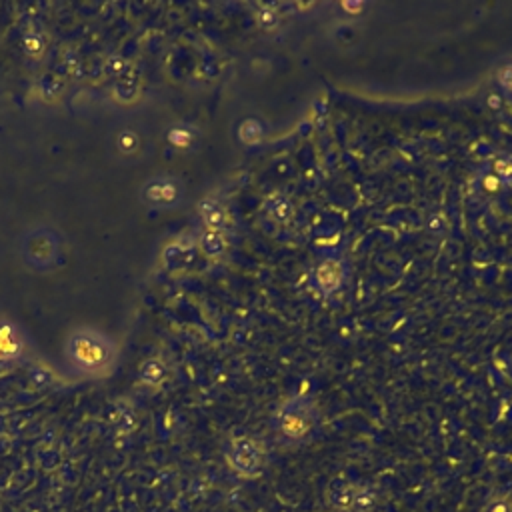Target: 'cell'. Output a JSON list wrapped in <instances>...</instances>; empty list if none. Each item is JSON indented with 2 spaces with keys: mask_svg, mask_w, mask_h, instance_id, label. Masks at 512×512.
Instances as JSON below:
<instances>
[{
  "mask_svg": "<svg viewBox=\"0 0 512 512\" xmlns=\"http://www.w3.org/2000/svg\"><path fill=\"white\" fill-rule=\"evenodd\" d=\"M66 355L78 373L86 376L109 374L114 364L112 344L104 336L88 330H82L70 336V341L66 344Z\"/></svg>",
  "mask_w": 512,
  "mask_h": 512,
  "instance_id": "obj_1",
  "label": "cell"
},
{
  "mask_svg": "<svg viewBox=\"0 0 512 512\" xmlns=\"http://www.w3.org/2000/svg\"><path fill=\"white\" fill-rule=\"evenodd\" d=\"M277 433L288 442L309 440L318 428V410L311 398L296 396L280 406L277 414Z\"/></svg>",
  "mask_w": 512,
  "mask_h": 512,
  "instance_id": "obj_2",
  "label": "cell"
},
{
  "mask_svg": "<svg viewBox=\"0 0 512 512\" xmlns=\"http://www.w3.org/2000/svg\"><path fill=\"white\" fill-rule=\"evenodd\" d=\"M226 458L234 472L245 479H252L261 474L266 465V452H264L263 444L249 436L234 438L226 450Z\"/></svg>",
  "mask_w": 512,
  "mask_h": 512,
  "instance_id": "obj_3",
  "label": "cell"
},
{
  "mask_svg": "<svg viewBox=\"0 0 512 512\" xmlns=\"http://www.w3.org/2000/svg\"><path fill=\"white\" fill-rule=\"evenodd\" d=\"M330 498L341 512H371L376 495L364 484L346 482V484L339 486Z\"/></svg>",
  "mask_w": 512,
  "mask_h": 512,
  "instance_id": "obj_4",
  "label": "cell"
},
{
  "mask_svg": "<svg viewBox=\"0 0 512 512\" xmlns=\"http://www.w3.org/2000/svg\"><path fill=\"white\" fill-rule=\"evenodd\" d=\"M314 282L326 295L341 290L344 282V264L336 258H328L325 263H320L314 270Z\"/></svg>",
  "mask_w": 512,
  "mask_h": 512,
  "instance_id": "obj_5",
  "label": "cell"
},
{
  "mask_svg": "<svg viewBox=\"0 0 512 512\" xmlns=\"http://www.w3.org/2000/svg\"><path fill=\"white\" fill-rule=\"evenodd\" d=\"M264 210H266V215L272 218L274 222H279V224H284V222H290L293 217H295V206H293V202L288 201V196H284V194H270L266 202H264Z\"/></svg>",
  "mask_w": 512,
  "mask_h": 512,
  "instance_id": "obj_6",
  "label": "cell"
},
{
  "mask_svg": "<svg viewBox=\"0 0 512 512\" xmlns=\"http://www.w3.org/2000/svg\"><path fill=\"white\" fill-rule=\"evenodd\" d=\"M199 210H201V217L204 220V224L210 228V231H220L226 222V212L222 208V204L212 199H206L199 204Z\"/></svg>",
  "mask_w": 512,
  "mask_h": 512,
  "instance_id": "obj_7",
  "label": "cell"
},
{
  "mask_svg": "<svg viewBox=\"0 0 512 512\" xmlns=\"http://www.w3.org/2000/svg\"><path fill=\"white\" fill-rule=\"evenodd\" d=\"M146 199L150 202H155V204H169L176 199V187H174V183L172 180H156L153 183L150 187L146 188Z\"/></svg>",
  "mask_w": 512,
  "mask_h": 512,
  "instance_id": "obj_8",
  "label": "cell"
},
{
  "mask_svg": "<svg viewBox=\"0 0 512 512\" xmlns=\"http://www.w3.org/2000/svg\"><path fill=\"white\" fill-rule=\"evenodd\" d=\"M201 247L204 250V254L217 258V256H222L224 250H226V238L220 231H206V233L201 236Z\"/></svg>",
  "mask_w": 512,
  "mask_h": 512,
  "instance_id": "obj_9",
  "label": "cell"
},
{
  "mask_svg": "<svg viewBox=\"0 0 512 512\" xmlns=\"http://www.w3.org/2000/svg\"><path fill=\"white\" fill-rule=\"evenodd\" d=\"M164 376H166V369H164V364H162L160 360H148V362H144L142 369H140V378H142V382H146L148 387L160 385V382L164 380Z\"/></svg>",
  "mask_w": 512,
  "mask_h": 512,
  "instance_id": "obj_10",
  "label": "cell"
},
{
  "mask_svg": "<svg viewBox=\"0 0 512 512\" xmlns=\"http://www.w3.org/2000/svg\"><path fill=\"white\" fill-rule=\"evenodd\" d=\"M114 93H116V98L121 100H132L137 93H139V80L137 77H123L116 80L114 84Z\"/></svg>",
  "mask_w": 512,
  "mask_h": 512,
  "instance_id": "obj_11",
  "label": "cell"
},
{
  "mask_svg": "<svg viewBox=\"0 0 512 512\" xmlns=\"http://www.w3.org/2000/svg\"><path fill=\"white\" fill-rule=\"evenodd\" d=\"M264 128L258 121H247L245 125L240 126V139L242 142H256L263 137Z\"/></svg>",
  "mask_w": 512,
  "mask_h": 512,
  "instance_id": "obj_12",
  "label": "cell"
},
{
  "mask_svg": "<svg viewBox=\"0 0 512 512\" xmlns=\"http://www.w3.org/2000/svg\"><path fill=\"white\" fill-rule=\"evenodd\" d=\"M40 86H42V88H40V93L45 94L47 98H48V94H50V98H54L56 94L61 93V88H63V84H61L56 78H52V77L45 78V80L40 82Z\"/></svg>",
  "mask_w": 512,
  "mask_h": 512,
  "instance_id": "obj_13",
  "label": "cell"
},
{
  "mask_svg": "<svg viewBox=\"0 0 512 512\" xmlns=\"http://www.w3.org/2000/svg\"><path fill=\"white\" fill-rule=\"evenodd\" d=\"M258 22L263 24L264 29H272L277 22H279V16L274 10H270V8H261V13H258Z\"/></svg>",
  "mask_w": 512,
  "mask_h": 512,
  "instance_id": "obj_14",
  "label": "cell"
},
{
  "mask_svg": "<svg viewBox=\"0 0 512 512\" xmlns=\"http://www.w3.org/2000/svg\"><path fill=\"white\" fill-rule=\"evenodd\" d=\"M171 142H174L176 146H187L190 139H192V134L188 132V130H183V128H174L171 132Z\"/></svg>",
  "mask_w": 512,
  "mask_h": 512,
  "instance_id": "obj_15",
  "label": "cell"
},
{
  "mask_svg": "<svg viewBox=\"0 0 512 512\" xmlns=\"http://www.w3.org/2000/svg\"><path fill=\"white\" fill-rule=\"evenodd\" d=\"M26 50L32 54H38L42 50V42H40V38H36V34L26 36Z\"/></svg>",
  "mask_w": 512,
  "mask_h": 512,
  "instance_id": "obj_16",
  "label": "cell"
},
{
  "mask_svg": "<svg viewBox=\"0 0 512 512\" xmlns=\"http://www.w3.org/2000/svg\"><path fill=\"white\" fill-rule=\"evenodd\" d=\"M121 144H123V148L125 150H132L134 148V144H137V139H134V134H123V139H121Z\"/></svg>",
  "mask_w": 512,
  "mask_h": 512,
  "instance_id": "obj_17",
  "label": "cell"
},
{
  "mask_svg": "<svg viewBox=\"0 0 512 512\" xmlns=\"http://www.w3.org/2000/svg\"><path fill=\"white\" fill-rule=\"evenodd\" d=\"M497 172L500 176H509L512 174V166H509V162H502V160H498L497 162Z\"/></svg>",
  "mask_w": 512,
  "mask_h": 512,
  "instance_id": "obj_18",
  "label": "cell"
},
{
  "mask_svg": "<svg viewBox=\"0 0 512 512\" xmlns=\"http://www.w3.org/2000/svg\"><path fill=\"white\" fill-rule=\"evenodd\" d=\"M504 86H509V88H512V66L511 68H506L504 72H502V80H500Z\"/></svg>",
  "mask_w": 512,
  "mask_h": 512,
  "instance_id": "obj_19",
  "label": "cell"
},
{
  "mask_svg": "<svg viewBox=\"0 0 512 512\" xmlns=\"http://www.w3.org/2000/svg\"><path fill=\"white\" fill-rule=\"evenodd\" d=\"M2 369H4V360L0 358V374H2Z\"/></svg>",
  "mask_w": 512,
  "mask_h": 512,
  "instance_id": "obj_20",
  "label": "cell"
},
{
  "mask_svg": "<svg viewBox=\"0 0 512 512\" xmlns=\"http://www.w3.org/2000/svg\"><path fill=\"white\" fill-rule=\"evenodd\" d=\"M0 430H2V419H0Z\"/></svg>",
  "mask_w": 512,
  "mask_h": 512,
  "instance_id": "obj_21",
  "label": "cell"
}]
</instances>
